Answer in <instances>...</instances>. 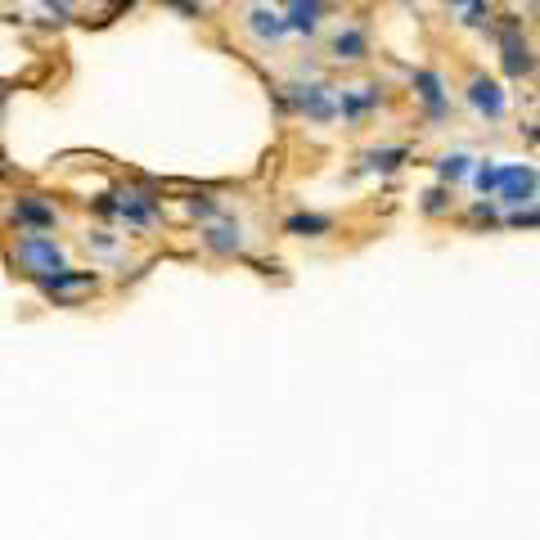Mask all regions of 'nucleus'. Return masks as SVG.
Here are the masks:
<instances>
[{
  "label": "nucleus",
  "mask_w": 540,
  "mask_h": 540,
  "mask_svg": "<svg viewBox=\"0 0 540 540\" xmlns=\"http://www.w3.org/2000/svg\"><path fill=\"white\" fill-rule=\"evenodd\" d=\"M14 261L36 279V275H50V270L63 266V248L50 234H23V239L14 243Z\"/></svg>",
  "instance_id": "nucleus-1"
},
{
  "label": "nucleus",
  "mask_w": 540,
  "mask_h": 540,
  "mask_svg": "<svg viewBox=\"0 0 540 540\" xmlns=\"http://www.w3.org/2000/svg\"><path fill=\"white\" fill-rule=\"evenodd\" d=\"M95 284H99L95 270H72V266H59V270H50V275H36V288H41L45 297H54V302H63V306L86 297Z\"/></svg>",
  "instance_id": "nucleus-2"
},
{
  "label": "nucleus",
  "mask_w": 540,
  "mask_h": 540,
  "mask_svg": "<svg viewBox=\"0 0 540 540\" xmlns=\"http://www.w3.org/2000/svg\"><path fill=\"white\" fill-rule=\"evenodd\" d=\"M9 216H14V225L23 234H45L54 221H59V212H54L41 194H18L14 207H9Z\"/></svg>",
  "instance_id": "nucleus-3"
},
{
  "label": "nucleus",
  "mask_w": 540,
  "mask_h": 540,
  "mask_svg": "<svg viewBox=\"0 0 540 540\" xmlns=\"http://www.w3.org/2000/svg\"><path fill=\"white\" fill-rule=\"evenodd\" d=\"M491 198H504V203L531 207V198H536V167H500V180H495V194Z\"/></svg>",
  "instance_id": "nucleus-4"
},
{
  "label": "nucleus",
  "mask_w": 540,
  "mask_h": 540,
  "mask_svg": "<svg viewBox=\"0 0 540 540\" xmlns=\"http://www.w3.org/2000/svg\"><path fill=\"white\" fill-rule=\"evenodd\" d=\"M113 212L122 216V221H131V225H149L153 216H158V198H153L149 189H140V185H122L113 194Z\"/></svg>",
  "instance_id": "nucleus-5"
},
{
  "label": "nucleus",
  "mask_w": 540,
  "mask_h": 540,
  "mask_svg": "<svg viewBox=\"0 0 540 540\" xmlns=\"http://www.w3.org/2000/svg\"><path fill=\"white\" fill-rule=\"evenodd\" d=\"M468 104H473L482 117L500 122L504 108H509V95L500 90V81H491V77H473V81H468Z\"/></svg>",
  "instance_id": "nucleus-6"
},
{
  "label": "nucleus",
  "mask_w": 540,
  "mask_h": 540,
  "mask_svg": "<svg viewBox=\"0 0 540 540\" xmlns=\"http://www.w3.org/2000/svg\"><path fill=\"white\" fill-rule=\"evenodd\" d=\"M500 45H504V68H509L513 77H527V72H531V45L522 41L518 23H504L500 27Z\"/></svg>",
  "instance_id": "nucleus-7"
},
{
  "label": "nucleus",
  "mask_w": 540,
  "mask_h": 540,
  "mask_svg": "<svg viewBox=\"0 0 540 540\" xmlns=\"http://www.w3.org/2000/svg\"><path fill=\"white\" fill-rule=\"evenodd\" d=\"M203 248L216 252V257H239L243 252V230L234 221H216L203 230Z\"/></svg>",
  "instance_id": "nucleus-8"
},
{
  "label": "nucleus",
  "mask_w": 540,
  "mask_h": 540,
  "mask_svg": "<svg viewBox=\"0 0 540 540\" xmlns=\"http://www.w3.org/2000/svg\"><path fill=\"white\" fill-rule=\"evenodd\" d=\"M324 9H329V0H288V32H306L311 36L315 27H320Z\"/></svg>",
  "instance_id": "nucleus-9"
},
{
  "label": "nucleus",
  "mask_w": 540,
  "mask_h": 540,
  "mask_svg": "<svg viewBox=\"0 0 540 540\" xmlns=\"http://www.w3.org/2000/svg\"><path fill=\"white\" fill-rule=\"evenodd\" d=\"M329 50H333V59L338 63H360L369 54V36L360 32V27H342V32H333Z\"/></svg>",
  "instance_id": "nucleus-10"
},
{
  "label": "nucleus",
  "mask_w": 540,
  "mask_h": 540,
  "mask_svg": "<svg viewBox=\"0 0 540 540\" xmlns=\"http://www.w3.org/2000/svg\"><path fill=\"white\" fill-rule=\"evenodd\" d=\"M378 99H383V95H378V86H360V90H342V95H338V113H342V117H347V122H360V117H365V113H369V108H374V104H378Z\"/></svg>",
  "instance_id": "nucleus-11"
},
{
  "label": "nucleus",
  "mask_w": 540,
  "mask_h": 540,
  "mask_svg": "<svg viewBox=\"0 0 540 540\" xmlns=\"http://www.w3.org/2000/svg\"><path fill=\"white\" fill-rule=\"evenodd\" d=\"M414 90H419L423 108H428V117H441L446 113V90H441V77L437 72H414Z\"/></svg>",
  "instance_id": "nucleus-12"
},
{
  "label": "nucleus",
  "mask_w": 540,
  "mask_h": 540,
  "mask_svg": "<svg viewBox=\"0 0 540 540\" xmlns=\"http://www.w3.org/2000/svg\"><path fill=\"white\" fill-rule=\"evenodd\" d=\"M248 27L261 36V41H284V36H288V23L275 14V9H252V14H248Z\"/></svg>",
  "instance_id": "nucleus-13"
},
{
  "label": "nucleus",
  "mask_w": 540,
  "mask_h": 540,
  "mask_svg": "<svg viewBox=\"0 0 540 540\" xmlns=\"http://www.w3.org/2000/svg\"><path fill=\"white\" fill-rule=\"evenodd\" d=\"M284 230L297 234V239H320V234L333 230V221L329 216H315V212H297V216H288L284 221Z\"/></svg>",
  "instance_id": "nucleus-14"
},
{
  "label": "nucleus",
  "mask_w": 540,
  "mask_h": 540,
  "mask_svg": "<svg viewBox=\"0 0 540 540\" xmlns=\"http://www.w3.org/2000/svg\"><path fill=\"white\" fill-rule=\"evenodd\" d=\"M405 158H410V153H405V149H374L365 162H369V167H374V171H396Z\"/></svg>",
  "instance_id": "nucleus-15"
},
{
  "label": "nucleus",
  "mask_w": 540,
  "mask_h": 540,
  "mask_svg": "<svg viewBox=\"0 0 540 540\" xmlns=\"http://www.w3.org/2000/svg\"><path fill=\"white\" fill-rule=\"evenodd\" d=\"M437 171H441V180H464L468 176V158L464 153H446V158L437 162Z\"/></svg>",
  "instance_id": "nucleus-16"
},
{
  "label": "nucleus",
  "mask_w": 540,
  "mask_h": 540,
  "mask_svg": "<svg viewBox=\"0 0 540 540\" xmlns=\"http://www.w3.org/2000/svg\"><path fill=\"white\" fill-rule=\"evenodd\" d=\"M495 180H500V167H495V162H491V167H477V171H473V185L482 189L486 198L495 194Z\"/></svg>",
  "instance_id": "nucleus-17"
},
{
  "label": "nucleus",
  "mask_w": 540,
  "mask_h": 540,
  "mask_svg": "<svg viewBox=\"0 0 540 540\" xmlns=\"http://www.w3.org/2000/svg\"><path fill=\"white\" fill-rule=\"evenodd\" d=\"M446 207H450L446 189H432V194H428V203H423V212H428V216H441V212H446Z\"/></svg>",
  "instance_id": "nucleus-18"
},
{
  "label": "nucleus",
  "mask_w": 540,
  "mask_h": 540,
  "mask_svg": "<svg viewBox=\"0 0 540 540\" xmlns=\"http://www.w3.org/2000/svg\"><path fill=\"white\" fill-rule=\"evenodd\" d=\"M473 221L495 225V203H491V198H486V203H473Z\"/></svg>",
  "instance_id": "nucleus-19"
},
{
  "label": "nucleus",
  "mask_w": 540,
  "mask_h": 540,
  "mask_svg": "<svg viewBox=\"0 0 540 540\" xmlns=\"http://www.w3.org/2000/svg\"><path fill=\"white\" fill-rule=\"evenodd\" d=\"M167 5H176V9H185V14H198V0H167Z\"/></svg>",
  "instance_id": "nucleus-20"
},
{
  "label": "nucleus",
  "mask_w": 540,
  "mask_h": 540,
  "mask_svg": "<svg viewBox=\"0 0 540 540\" xmlns=\"http://www.w3.org/2000/svg\"><path fill=\"white\" fill-rule=\"evenodd\" d=\"M446 5H455V9H468V5H477V0H446Z\"/></svg>",
  "instance_id": "nucleus-21"
},
{
  "label": "nucleus",
  "mask_w": 540,
  "mask_h": 540,
  "mask_svg": "<svg viewBox=\"0 0 540 540\" xmlns=\"http://www.w3.org/2000/svg\"><path fill=\"white\" fill-rule=\"evenodd\" d=\"M108 5H113V9H122V5H126V9H131V5H135V0H108Z\"/></svg>",
  "instance_id": "nucleus-22"
},
{
  "label": "nucleus",
  "mask_w": 540,
  "mask_h": 540,
  "mask_svg": "<svg viewBox=\"0 0 540 540\" xmlns=\"http://www.w3.org/2000/svg\"><path fill=\"white\" fill-rule=\"evenodd\" d=\"M0 180H5V171H0Z\"/></svg>",
  "instance_id": "nucleus-23"
}]
</instances>
